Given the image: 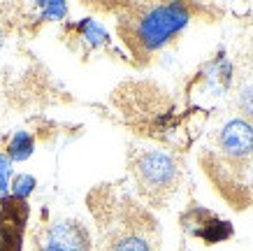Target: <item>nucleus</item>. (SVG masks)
I'll use <instances>...</instances> for the list:
<instances>
[{"instance_id": "f257e3e1", "label": "nucleus", "mask_w": 253, "mask_h": 251, "mask_svg": "<svg viewBox=\"0 0 253 251\" xmlns=\"http://www.w3.org/2000/svg\"><path fill=\"white\" fill-rule=\"evenodd\" d=\"M186 23H188V9L179 2L137 5L121 16L119 33L137 58H146L158 51Z\"/></svg>"}, {"instance_id": "f03ea898", "label": "nucleus", "mask_w": 253, "mask_h": 251, "mask_svg": "<svg viewBox=\"0 0 253 251\" xmlns=\"http://www.w3.org/2000/svg\"><path fill=\"white\" fill-rule=\"evenodd\" d=\"M130 172L142 198L151 205H163L179 184V165L165 151H137L130 160Z\"/></svg>"}, {"instance_id": "7ed1b4c3", "label": "nucleus", "mask_w": 253, "mask_h": 251, "mask_svg": "<svg viewBox=\"0 0 253 251\" xmlns=\"http://www.w3.org/2000/svg\"><path fill=\"white\" fill-rule=\"evenodd\" d=\"M139 226L142 223L137 216H126L116 228L105 235V251H158L154 237Z\"/></svg>"}, {"instance_id": "20e7f679", "label": "nucleus", "mask_w": 253, "mask_h": 251, "mask_svg": "<svg viewBox=\"0 0 253 251\" xmlns=\"http://www.w3.org/2000/svg\"><path fill=\"white\" fill-rule=\"evenodd\" d=\"M218 147L223 153H228L232 158L246 156L253 151V126L242 121V119H232L223 126L218 133Z\"/></svg>"}, {"instance_id": "39448f33", "label": "nucleus", "mask_w": 253, "mask_h": 251, "mask_svg": "<svg viewBox=\"0 0 253 251\" xmlns=\"http://www.w3.org/2000/svg\"><path fill=\"white\" fill-rule=\"evenodd\" d=\"M49 244L58 247L63 251H88L91 242H88V233H86L79 223L75 221H61L54 223L49 230Z\"/></svg>"}, {"instance_id": "423d86ee", "label": "nucleus", "mask_w": 253, "mask_h": 251, "mask_svg": "<svg viewBox=\"0 0 253 251\" xmlns=\"http://www.w3.org/2000/svg\"><path fill=\"white\" fill-rule=\"evenodd\" d=\"M9 160H26L33 153V137L28 133H16L7 147Z\"/></svg>"}, {"instance_id": "0eeeda50", "label": "nucleus", "mask_w": 253, "mask_h": 251, "mask_svg": "<svg viewBox=\"0 0 253 251\" xmlns=\"http://www.w3.org/2000/svg\"><path fill=\"white\" fill-rule=\"evenodd\" d=\"M237 107L244 116L253 119V82H249L244 89L237 93Z\"/></svg>"}, {"instance_id": "6e6552de", "label": "nucleus", "mask_w": 253, "mask_h": 251, "mask_svg": "<svg viewBox=\"0 0 253 251\" xmlns=\"http://www.w3.org/2000/svg\"><path fill=\"white\" fill-rule=\"evenodd\" d=\"M14 196H19V198H26L28 193H31L33 189H35V179L28 175H21V177H16V182H14Z\"/></svg>"}, {"instance_id": "1a4fd4ad", "label": "nucleus", "mask_w": 253, "mask_h": 251, "mask_svg": "<svg viewBox=\"0 0 253 251\" xmlns=\"http://www.w3.org/2000/svg\"><path fill=\"white\" fill-rule=\"evenodd\" d=\"M82 31L86 33V38H88V42H91V45H100L102 40L107 38V35H105V31H102L95 21H86L84 26H82Z\"/></svg>"}, {"instance_id": "9d476101", "label": "nucleus", "mask_w": 253, "mask_h": 251, "mask_svg": "<svg viewBox=\"0 0 253 251\" xmlns=\"http://www.w3.org/2000/svg\"><path fill=\"white\" fill-rule=\"evenodd\" d=\"M9 175H12L9 158L5 153H0V193H5V191L9 189Z\"/></svg>"}, {"instance_id": "9b49d317", "label": "nucleus", "mask_w": 253, "mask_h": 251, "mask_svg": "<svg viewBox=\"0 0 253 251\" xmlns=\"http://www.w3.org/2000/svg\"><path fill=\"white\" fill-rule=\"evenodd\" d=\"M44 12L49 16H63V14H65V5H61V2H46Z\"/></svg>"}, {"instance_id": "f8f14e48", "label": "nucleus", "mask_w": 253, "mask_h": 251, "mask_svg": "<svg viewBox=\"0 0 253 251\" xmlns=\"http://www.w3.org/2000/svg\"><path fill=\"white\" fill-rule=\"evenodd\" d=\"M42 251H63V249H58V247H51V244H44V249Z\"/></svg>"}]
</instances>
